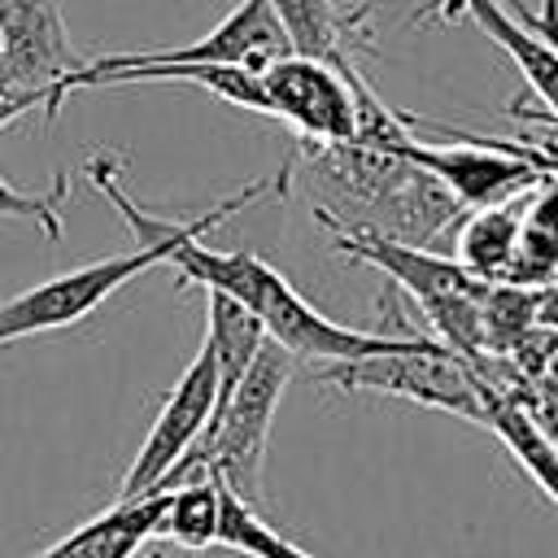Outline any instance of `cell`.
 Returning a JSON list of instances; mask_svg holds the SVG:
<instances>
[{"label": "cell", "instance_id": "4fadbf2b", "mask_svg": "<svg viewBox=\"0 0 558 558\" xmlns=\"http://www.w3.org/2000/svg\"><path fill=\"white\" fill-rule=\"evenodd\" d=\"M161 501L166 488L140 497H113V506H105L100 514H92L87 523H78L74 532H65L61 541H52L31 558H135L157 536Z\"/></svg>", "mask_w": 558, "mask_h": 558}, {"label": "cell", "instance_id": "9a60e30c", "mask_svg": "<svg viewBox=\"0 0 558 558\" xmlns=\"http://www.w3.org/2000/svg\"><path fill=\"white\" fill-rule=\"evenodd\" d=\"M161 488H166V501H161V519H157L153 541H166V545L187 549V554L214 549L218 545L222 480L209 471H196V475H179Z\"/></svg>", "mask_w": 558, "mask_h": 558}, {"label": "cell", "instance_id": "7c38bea8", "mask_svg": "<svg viewBox=\"0 0 558 558\" xmlns=\"http://www.w3.org/2000/svg\"><path fill=\"white\" fill-rule=\"evenodd\" d=\"M453 4L471 13V22L514 61V70L523 74L527 92L541 100V113H532L523 105H514L510 113L558 126V48L549 39H541L527 22H519L501 0H453Z\"/></svg>", "mask_w": 558, "mask_h": 558}, {"label": "cell", "instance_id": "2e32d148", "mask_svg": "<svg viewBox=\"0 0 558 558\" xmlns=\"http://www.w3.org/2000/svg\"><path fill=\"white\" fill-rule=\"evenodd\" d=\"M527 196V192H523ZM523 196L497 201V205H480L466 209L458 218V240H453V257L475 275V279H506L510 262H514V244H519V214H523Z\"/></svg>", "mask_w": 558, "mask_h": 558}, {"label": "cell", "instance_id": "ffe728a7", "mask_svg": "<svg viewBox=\"0 0 558 558\" xmlns=\"http://www.w3.org/2000/svg\"><path fill=\"white\" fill-rule=\"evenodd\" d=\"M218 545L240 558H314L310 549H301L296 541L275 532L262 519V510L253 501H244L240 493H231L227 484H222V510H218Z\"/></svg>", "mask_w": 558, "mask_h": 558}, {"label": "cell", "instance_id": "e0dca14e", "mask_svg": "<svg viewBox=\"0 0 558 558\" xmlns=\"http://www.w3.org/2000/svg\"><path fill=\"white\" fill-rule=\"evenodd\" d=\"M510 283H554L558 279V170L545 174L527 196H523V214H519V244H514V262L506 270Z\"/></svg>", "mask_w": 558, "mask_h": 558}, {"label": "cell", "instance_id": "3957f363", "mask_svg": "<svg viewBox=\"0 0 558 558\" xmlns=\"http://www.w3.org/2000/svg\"><path fill=\"white\" fill-rule=\"evenodd\" d=\"M296 375V357L275 344L270 336L262 340L257 357L248 362V371L235 379V388L218 401L205 436L187 449V458L174 466L170 480L179 475H196L209 471L218 475L231 493H240L244 501L262 506L266 488H262V462H266V440H270V423L279 414V401L288 392ZM166 480V484H170Z\"/></svg>", "mask_w": 558, "mask_h": 558}, {"label": "cell", "instance_id": "5bb4252c", "mask_svg": "<svg viewBox=\"0 0 558 558\" xmlns=\"http://www.w3.org/2000/svg\"><path fill=\"white\" fill-rule=\"evenodd\" d=\"M484 427L532 475V484L558 506V449L536 427V418L527 410V392H501V388L484 384Z\"/></svg>", "mask_w": 558, "mask_h": 558}, {"label": "cell", "instance_id": "277c9868", "mask_svg": "<svg viewBox=\"0 0 558 558\" xmlns=\"http://www.w3.org/2000/svg\"><path fill=\"white\" fill-rule=\"evenodd\" d=\"M314 379L340 392H384V397H401L427 410H445L458 414L466 423L484 427V379L480 371L445 349L440 340H410L405 349H388V353H371V357H349V362H318Z\"/></svg>", "mask_w": 558, "mask_h": 558}, {"label": "cell", "instance_id": "8fae6325", "mask_svg": "<svg viewBox=\"0 0 558 558\" xmlns=\"http://www.w3.org/2000/svg\"><path fill=\"white\" fill-rule=\"evenodd\" d=\"M288 174H292V161L288 166H279L275 174H266V179H253V183H244V187H235L227 201H218V205H209L205 214H196V218H179V222H170V218H157V214H148L126 187H122V157L118 153H96L92 161H87V179L96 183V192L118 209V218L131 227V235H135V244H153V240H174V235H183V231H196V227H222L231 214H240V209H248L253 201H266V196H283L288 192Z\"/></svg>", "mask_w": 558, "mask_h": 558}, {"label": "cell", "instance_id": "ba28073f", "mask_svg": "<svg viewBox=\"0 0 558 558\" xmlns=\"http://www.w3.org/2000/svg\"><path fill=\"white\" fill-rule=\"evenodd\" d=\"M214 405H218V362H214L209 340H201L196 357L183 366V375L166 392L144 445L135 449V458L118 484V497H140V493L161 488L174 475V466L187 458V449L205 436Z\"/></svg>", "mask_w": 558, "mask_h": 558}, {"label": "cell", "instance_id": "44dd1931", "mask_svg": "<svg viewBox=\"0 0 558 558\" xmlns=\"http://www.w3.org/2000/svg\"><path fill=\"white\" fill-rule=\"evenodd\" d=\"M65 196H70V174H57V183L48 192H22L0 174V218L35 222L48 240H61V231H65V218H61Z\"/></svg>", "mask_w": 558, "mask_h": 558}, {"label": "cell", "instance_id": "52a82bcc", "mask_svg": "<svg viewBox=\"0 0 558 558\" xmlns=\"http://www.w3.org/2000/svg\"><path fill=\"white\" fill-rule=\"evenodd\" d=\"M262 87L270 100V118L288 122L305 144H344L357 135V65L327 61L314 52H283L266 61Z\"/></svg>", "mask_w": 558, "mask_h": 558}, {"label": "cell", "instance_id": "603a6c76", "mask_svg": "<svg viewBox=\"0 0 558 558\" xmlns=\"http://www.w3.org/2000/svg\"><path fill=\"white\" fill-rule=\"evenodd\" d=\"M31 109H44V100H39L35 92H22V87L9 78V70L0 65V131H4L9 122H17L22 113H31Z\"/></svg>", "mask_w": 558, "mask_h": 558}, {"label": "cell", "instance_id": "6da1fadb", "mask_svg": "<svg viewBox=\"0 0 558 558\" xmlns=\"http://www.w3.org/2000/svg\"><path fill=\"white\" fill-rule=\"evenodd\" d=\"M166 266L179 275V283H192L201 292L214 288V292L244 301L262 318L266 336L275 344H283L296 362H314V366L349 362V357L405 349L410 340H418V336H379V331L327 318L253 248H209L205 235H192L166 257Z\"/></svg>", "mask_w": 558, "mask_h": 558}, {"label": "cell", "instance_id": "7a4b0ae2", "mask_svg": "<svg viewBox=\"0 0 558 558\" xmlns=\"http://www.w3.org/2000/svg\"><path fill=\"white\" fill-rule=\"evenodd\" d=\"M327 240L336 253L384 270L401 292L414 296V305L427 314V323L436 327V340L453 353H462L466 362L484 353V336H480V296L488 279H475L458 257L436 253L427 244H410L397 235H379L366 227H344V222H327Z\"/></svg>", "mask_w": 558, "mask_h": 558}, {"label": "cell", "instance_id": "ac0fdd59", "mask_svg": "<svg viewBox=\"0 0 558 558\" xmlns=\"http://www.w3.org/2000/svg\"><path fill=\"white\" fill-rule=\"evenodd\" d=\"M205 340H209L214 362H218V401H222L235 388V379L248 371V362L257 357V349L266 340V327L244 301L205 288Z\"/></svg>", "mask_w": 558, "mask_h": 558}, {"label": "cell", "instance_id": "30bf717a", "mask_svg": "<svg viewBox=\"0 0 558 558\" xmlns=\"http://www.w3.org/2000/svg\"><path fill=\"white\" fill-rule=\"evenodd\" d=\"M292 52V39L275 13L270 0H240L209 35L183 48H148V52H109L96 57L105 65H170V61H222V65H248L262 70L266 61Z\"/></svg>", "mask_w": 558, "mask_h": 558}, {"label": "cell", "instance_id": "8992f818", "mask_svg": "<svg viewBox=\"0 0 558 558\" xmlns=\"http://www.w3.org/2000/svg\"><path fill=\"white\" fill-rule=\"evenodd\" d=\"M449 135L458 144H432V140H418L414 131H405L392 153H401L405 161L427 170L458 201L462 214L480 209V205H497V201L523 196L545 174L558 170V157L541 153V148H519V144L484 140V135H462V131H449Z\"/></svg>", "mask_w": 558, "mask_h": 558}, {"label": "cell", "instance_id": "7402d4cb", "mask_svg": "<svg viewBox=\"0 0 558 558\" xmlns=\"http://www.w3.org/2000/svg\"><path fill=\"white\" fill-rule=\"evenodd\" d=\"M527 410H532L536 427L545 432V440L558 449V353H549L536 366L532 388H527Z\"/></svg>", "mask_w": 558, "mask_h": 558}, {"label": "cell", "instance_id": "9c48e42d", "mask_svg": "<svg viewBox=\"0 0 558 558\" xmlns=\"http://www.w3.org/2000/svg\"><path fill=\"white\" fill-rule=\"evenodd\" d=\"M0 65L22 92L44 100V122H57L61 83L83 65L57 0H0Z\"/></svg>", "mask_w": 558, "mask_h": 558}, {"label": "cell", "instance_id": "d6986e66", "mask_svg": "<svg viewBox=\"0 0 558 558\" xmlns=\"http://www.w3.org/2000/svg\"><path fill=\"white\" fill-rule=\"evenodd\" d=\"M270 4L296 52H314L336 65L349 61V35L357 31V17L340 13L336 0H270Z\"/></svg>", "mask_w": 558, "mask_h": 558}, {"label": "cell", "instance_id": "5b68a950", "mask_svg": "<svg viewBox=\"0 0 558 558\" xmlns=\"http://www.w3.org/2000/svg\"><path fill=\"white\" fill-rule=\"evenodd\" d=\"M214 227H196V231H183L174 240H153V244H131L126 253H113V257H96V262H83L65 275H52L35 288H22L13 296L0 301V344H13V340H26V336H44V331H61V327H74L83 323L87 314H96L113 292H122L131 279H140L144 270L153 266H166V257L192 240V235H209Z\"/></svg>", "mask_w": 558, "mask_h": 558}]
</instances>
